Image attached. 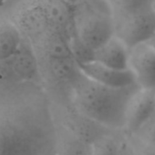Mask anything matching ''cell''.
Masks as SVG:
<instances>
[{"label": "cell", "instance_id": "11", "mask_svg": "<svg viewBox=\"0 0 155 155\" xmlns=\"http://www.w3.org/2000/svg\"><path fill=\"white\" fill-rule=\"evenodd\" d=\"M10 59L19 81L41 84L38 58L28 38L22 36V39Z\"/></svg>", "mask_w": 155, "mask_h": 155}, {"label": "cell", "instance_id": "4", "mask_svg": "<svg viewBox=\"0 0 155 155\" xmlns=\"http://www.w3.org/2000/svg\"><path fill=\"white\" fill-rule=\"evenodd\" d=\"M40 83L54 101H71L73 86L81 74L74 58H38Z\"/></svg>", "mask_w": 155, "mask_h": 155}, {"label": "cell", "instance_id": "24", "mask_svg": "<svg viewBox=\"0 0 155 155\" xmlns=\"http://www.w3.org/2000/svg\"><path fill=\"white\" fill-rule=\"evenodd\" d=\"M153 8H154V10H155V1L153 2Z\"/></svg>", "mask_w": 155, "mask_h": 155}, {"label": "cell", "instance_id": "26", "mask_svg": "<svg viewBox=\"0 0 155 155\" xmlns=\"http://www.w3.org/2000/svg\"><path fill=\"white\" fill-rule=\"evenodd\" d=\"M56 155H57V154H56Z\"/></svg>", "mask_w": 155, "mask_h": 155}, {"label": "cell", "instance_id": "3", "mask_svg": "<svg viewBox=\"0 0 155 155\" xmlns=\"http://www.w3.org/2000/svg\"><path fill=\"white\" fill-rule=\"evenodd\" d=\"M72 34L92 49L114 36V18L108 0H73Z\"/></svg>", "mask_w": 155, "mask_h": 155}, {"label": "cell", "instance_id": "16", "mask_svg": "<svg viewBox=\"0 0 155 155\" xmlns=\"http://www.w3.org/2000/svg\"><path fill=\"white\" fill-rule=\"evenodd\" d=\"M123 136V130H111L103 134L91 144L93 155H118Z\"/></svg>", "mask_w": 155, "mask_h": 155}, {"label": "cell", "instance_id": "18", "mask_svg": "<svg viewBox=\"0 0 155 155\" xmlns=\"http://www.w3.org/2000/svg\"><path fill=\"white\" fill-rule=\"evenodd\" d=\"M69 45H70L73 58L79 62V64H82L93 60L94 49L86 46L73 34L69 38Z\"/></svg>", "mask_w": 155, "mask_h": 155}, {"label": "cell", "instance_id": "13", "mask_svg": "<svg viewBox=\"0 0 155 155\" xmlns=\"http://www.w3.org/2000/svg\"><path fill=\"white\" fill-rule=\"evenodd\" d=\"M129 58V47L115 35L94 50V61L116 69H130Z\"/></svg>", "mask_w": 155, "mask_h": 155}, {"label": "cell", "instance_id": "12", "mask_svg": "<svg viewBox=\"0 0 155 155\" xmlns=\"http://www.w3.org/2000/svg\"><path fill=\"white\" fill-rule=\"evenodd\" d=\"M82 73L101 84L112 88H125L137 84L130 69H116L97 61H89L80 64Z\"/></svg>", "mask_w": 155, "mask_h": 155}, {"label": "cell", "instance_id": "10", "mask_svg": "<svg viewBox=\"0 0 155 155\" xmlns=\"http://www.w3.org/2000/svg\"><path fill=\"white\" fill-rule=\"evenodd\" d=\"M69 38L70 37L64 31L51 27L31 43L38 58H73Z\"/></svg>", "mask_w": 155, "mask_h": 155}, {"label": "cell", "instance_id": "9", "mask_svg": "<svg viewBox=\"0 0 155 155\" xmlns=\"http://www.w3.org/2000/svg\"><path fill=\"white\" fill-rule=\"evenodd\" d=\"M155 113V90L140 89L131 98L126 113L124 133H137Z\"/></svg>", "mask_w": 155, "mask_h": 155}, {"label": "cell", "instance_id": "2", "mask_svg": "<svg viewBox=\"0 0 155 155\" xmlns=\"http://www.w3.org/2000/svg\"><path fill=\"white\" fill-rule=\"evenodd\" d=\"M140 89L138 84L125 88L109 87L91 80L81 71L73 86L71 101L93 120L113 130H124L129 103Z\"/></svg>", "mask_w": 155, "mask_h": 155}, {"label": "cell", "instance_id": "22", "mask_svg": "<svg viewBox=\"0 0 155 155\" xmlns=\"http://www.w3.org/2000/svg\"><path fill=\"white\" fill-rule=\"evenodd\" d=\"M118 155H135L125 133L123 136V139L121 140V144H120V151Z\"/></svg>", "mask_w": 155, "mask_h": 155}, {"label": "cell", "instance_id": "6", "mask_svg": "<svg viewBox=\"0 0 155 155\" xmlns=\"http://www.w3.org/2000/svg\"><path fill=\"white\" fill-rule=\"evenodd\" d=\"M50 101L54 120L90 144H92L103 134L113 130L81 112L71 101Z\"/></svg>", "mask_w": 155, "mask_h": 155}, {"label": "cell", "instance_id": "8", "mask_svg": "<svg viewBox=\"0 0 155 155\" xmlns=\"http://www.w3.org/2000/svg\"><path fill=\"white\" fill-rule=\"evenodd\" d=\"M129 68L141 89L155 90V50L147 42L130 48Z\"/></svg>", "mask_w": 155, "mask_h": 155}, {"label": "cell", "instance_id": "1", "mask_svg": "<svg viewBox=\"0 0 155 155\" xmlns=\"http://www.w3.org/2000/svg\"><path fill=\"white\" fill-rule=\"evenodd\" d=\"M4 155H56V125L50 99L36 82L0 83Z\"/></svg>", "mask_w": 155, "mask_h": 155}, {"label": "cell", "instance_id": "17", "mask_svg": "<svg viewBox=\"0 0 155 155\" xmlns=\"http://www.w3.org/2000/svg\"><path fill=\"white\" fill-rule=\"evenodd\" d=\"M113 14H130L153 6L154 0H108Z\"/></svg>", "mask_w": 155, "mask_h": 155}, {"label": "cell", "instance_id": "21", "mask_svg": "<svg viewBox=\"0 0 155 155\" xmlns=\"http://www.w3.org/2000/svg\"><path fill=\"white\" fill-rule=\"evenodd\" d=\"M135 134L155 145V113L147 121V123Z\"/></svg>", "mask_w": 155, "mask_h": 155}, {"label": "cell", "instance_id": "5", "mask_svg": "<svg viewBox=\"0 0 155 155\" xmlns=\"http://www.w3.org/2000/svg\"><path fill=\"white\" fill-rule=\"evenodd\" d=\"M0 9L30 41L52 27L40 0H5Z\"/></svg>", "mask_w": 155, "mask_h": 155}, {"label": "cell", "instance_id": "15", "mask_svg": "<svg viewBox=\"0 0 155 155\" xmlns=\"http://www.w3.org/2000/svg\"><path fill=\"white\" fill-rule=\"evenodd\" d=\"M22 35L15 24L0 9V60L9 58L17 50Z\"/></svg>", "mask_w": 155, "mask_h": 155}, {"label": "cell", "instance_id": "19", "mask_svg": "<svg viewBox=\"0 0 155 155\" xmlns=\"http://www.w3.org/2000/svg\"><path fill=\"white\" fill-rule=\"evenodd\" d=\"M135 155H155V145L136 134H125Z\"/></svg>", "mask_w": 155, "mask_h": 155}, {"label": "cell", "instance_id": "14", "mask_svg": "<svg viewBox=\"0 0 155 155\" xmlns=\"http://www.w3.org/2000/svg\"><path fill=\"white\" fill-rule=\"evenodd\" d=\"M57 155H93L92 145L55 121Z\"/></svg>", "mask_w": 155, "mask_h": 155}, {"label": "cell", "instance_id": "7", "mask_svg": "<svg viewBox=\"0 0 155 155\" xmlns=\"http://www.w3.org/2000/svg\"><path fill=\"white\" fill-rule=\"evenodd\" d=\"M114 35L129 48L146 43L155 31V10L153 6L130 14H113Z\"/></svg>", "mask_w": 155, "mask_h": 155}, {"label": "cell", "instance_id": "20", "mask_svg": "<svg viewBox=\"0 0 155 155\" xmlns=\"http://www.w3.org/2000/svg\"><path fill=\"white\" fill-rule=\"evenodd\" d=\"M20 82L13 68L11 59L7 58L0 60V83Z\"/></svg>", "mask_w": 155, "mask_h": 155}, {"label": "cell", "instance_id": "23", "mask_svg": "<svg viewBox=\"0 0 155 155\" xmlns=\"http://www.w3.org/2000/svg\"><path fill=\"white\" fill-rule=\"evenodd\" d=\"M147 43L155 50V31H154V33L151 35V37L150 38V39L147 41Z\"/></svg>", "mask_w": 155, "mask_h": 155}, {"label": "cell", "instance_id": "25", "mask_svg": "<svg viewBox=\"0 0 155 155\" xmlns=\"http://www.w3.org/2000/svg\"><path fill=\"white\" fill-rule=\"evenodd\" d=\"M154 1H155V0H154Z\"/></svg>", "mask_w": 155, "mask_h": 155}]
</instances>
